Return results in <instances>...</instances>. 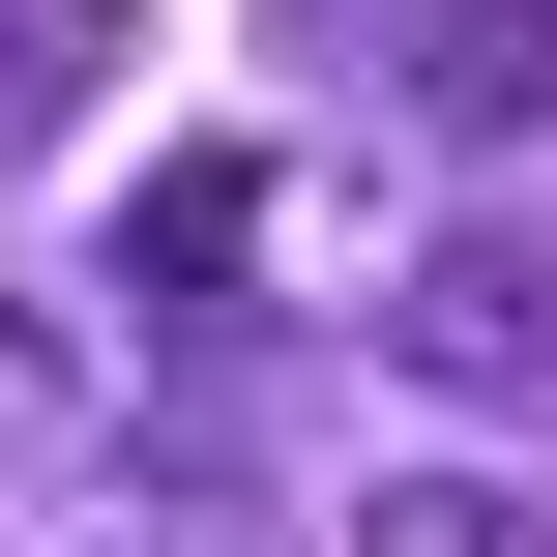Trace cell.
Wrapping results in <instances>:
<instances>
[{
    "label": "cell",
    "instance_id": "1",
    "mask_svg": "<svg viewBox=\"0 0 557 557\" xmlns=\"http://www.w3.org/2000/svg\"><path fill=\"white\" fill-rule=\"evenodd\" d=\"M382 382H441V411H557V235H529V206H441V235L382 264Z\"/></svg>",
    "mask_w": 557,
    "mask_h": 557
},
{
    "label": "cell",
    "instance_id": "2",
    "mask_svg": "<svg viewBox=\"0 0 557 557\" xmlns=\"http://www.w3.org/2000/svg\"><path fill=\"white\" fill-rule=\"evenodd\" d=\"M323 29H352L382 117H441V147H557V0H323Z\"/></svg>",
    "mask_w": 557,
    "mask_h": 557
},
{
    "label": "cell",
    "instance_id": "3",
    "mask_svg": "<svg viewBox=\"0 0 557 557\" xmlns=\"http://www.w3.org/2000/svg\"><path fill=\"white\" fill-rule=\"evenodd\" d=\"M117 294H147V323H235V294H264V147H176V176L117 206Z\"/></svg>",
    "mask_w": 557,
    "mask_h": 557
},
{
    "label": "cell",
    "instance_id": "4",
    "mask_svg": "<svg viewBox=\"0 0 557 557\" xmlns=\"http://www.w3.org/2000/svg\"><path fill=\"white\" fill-rule=\"evenodd\" d=\"M117 59H147V0H0V147H59Z\"/></svg>",
    "mask_w": 557,
    "mask_h": 557
},
{
    "label": "cell",
    "instance_id": "5",
    "mask_svg": "<svg viewBox=\"0 0 557 557\" xmlns=\"http://www.w3.org/2000/svg\"><path fill=\"white\" fill-rule=\"evenodd\" d=\"M88 557H294V529H264L235 470H117V499H88Z\"/></svg>",
    "mask_w": 557,
    "mask_h": 557
},
{
    "label": "cell",
    "instance_id": "6",
    "mask_svg": "<svg viewBox=\"0 0 557 557\" xmlns=\"http://www.w3.org/2000/svg\"><path fill=\"white\" fill-rule=\"evenodd\" d=\"M382 557H557V499H499V470H411V499H382Z\"/></svg>",
    "mask_w": 557,
    "mask_h": 557
}]
</instances>
